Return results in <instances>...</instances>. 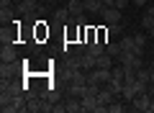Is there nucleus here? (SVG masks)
I'll return each instance as SVG.
<instances>
[{
    "instance_id": "nucleus-8",
    "label": "nucleus",
    "mask_w": 154,
    "mask_h": 113,
    "mask_svg": "<svg viewBox=\"0 0 154 113\" xmlns=\"http://www.w3.org/2000/svg\"><path fill=\"white\" fill-rule=\"evenodd\" d=\"M113 59H116V57H110L108 52H103L98 59H95V67H103V70H113Z\"/></svg>"
},
{
    "instance_id": "nucleus-9",
    "label": "nucleus",
    "mask_w": 154,
    "mask_h": 113,
    "mask_svg": "<svg viewBox=\"0 0 154 113\" xmlns=\"http://www.w3.org/2000/svg\"><path fill=\"white\" fill-rule=\"evenodd\" d=\"M67 103V113H80L82 111V98H64Z\"/></svg>"
},
{
    "instance_id": "nucleus-2",
    "label": "nucleus",
    "mask_w": 154,
    "mask_h": 113,
    "mask_svg": "<svg viewBox=\"0 0 154 113\" xmlns=\"http://www.w3.org/2000/svg\"><path fill=\"white\" fill-rule=\"evenodd\" d=\"M149 103H152V95L146 93H139L131 103H128V111H149Z\"/></svg>"
},
{
    "instance_id": "nucleus-25",
    "label": "nucleus",
    "mask_w": 154,
    "mask_h": 113,
    "mask_svg": "<svg viewBox=\"0 0 154 113\" xmlns=\"http://www.w3.org/2000/svg\"><path fill=\"white\" fill-rule=\"evenodd\" d=\"M126 5H128V0H116V5H113V8H118V11H123Z\"/></svg>"
},
{
    "instance_id": "nucleus-5",
    "label": "nucleus",
    "mask_w": 154,
    "mask_h": 113,
    "mask_svg": "<svg viewBox=\"0 0 154 113\" xmlns=\"http://www.w3.org/2000/svg\"><path fill=\"white\" fill-rule=\"evenodd\" d=\"M16 75H18V64H16V62H3V67H0V77H3V80H13Z\"/></svg>"
},
{
    "instance_id": "nucleus-10",
    "label": "nucleus",
    "mask_w": 154,
    "mask_h": 113,
    "mask_svg": "<svg viewBox=\"0 0 154 113\" xmlns=\"http://www.w3.org/2000/svg\"><path fill=\"white\" fill-rule=\"evenodd\" d=\"M67 11H69L72 16H82V13H85L82 0H67Z\"/></svg>"
},
{
    "instance_id": "nucleus-18",
    "label": "nucleus",
    "mask_w": 154,
    "mask_h": 113,
    "mask_svg": "<svg viewBox=\"0 0 154 113\" xmlns=\"http://www.w3.org/2000/svg\"><path fill=\"white\" fill-rule=\"evenodd\" d=\"M134 41H136V54H141L146 46V33H134Z\"/></svg>"
},
{
    "instance_id": "nucleus-27",
    "label": "nucleus",
    "mask_w": 154,
    "mask_h": 113,
    "mask_svg": "<svg viewBox=\"0 0 154 113\" xmlns=\"http://www.w3.org/2000/svg\"><path fill=\"white\" fill-rule=\"evenodd\" d=\"M11 3L13 0H0V8H11Z\"/></svg>"
},
{
    "instance_id": "nucleus-20",
    "label": "nucleus",
    "mask_w": 154,
    "mask_h": 113,
    "mask_svg": "<svg viewBox=\"0 0 154 113\" xmlns=\"http://www.w3.org/2000/svg\"><path fill=\"white\" fill-rule=\"evenodd\" d=\"M136 80H141V82H152V70H144V67H139L136 70Z\"/></svg>"
},
{
    "instance_id": "nucleus-33",
    "label": "nucleus",
    "mask_w": 154,
    "mask_h": 113,
    "mask_svg": "<svg viewBox=\"0 0 154 113\" xmlns=\"http://www.w3.org/2000/svg\"><path fill=\"white\" fill-rule=\"evenodd\" d=\"M46 3H51V0H46Z\"/></svg>"
},
{
    "instance_id": "nucleus-26",
    "label": "nucleus",
    "mask_w": 154,
    "mask_h": 113,
    "mask_svg": "<svg viewBox=\"0 0 154 113\" xmlns=\"http://www.w3.org/2000/svg\"><path fill=\"white\" fill-rule=\"evenodd\" d=\"M131 3H134V5H139V8H144V5L149 3V0H131Z\"/></svg>"
},
{
    "instance_id": "nucleus-7",
    "label": "nucleus",
    "mask_w": 154,
    "mask_h": 113,
    "mask_svg": "<svg viewBox=\"0 0 154 113\" xmlns=\"http://www.w3.org/2000/svg\"><path fill=\"white\" fill-rule=\"evenodd\" d=\"M0 62H16V46L13 44H3V49H0Z\"/></svg>"
},
{
    "instance_id": "nucleus-12",
    "label": "nucleus",
    "mask_w": 154,
    "mask_h": 113,
    "mask_svg": "<svg viewBox=\"0 0 154 113\" xmlns=\"http://www.w3.org/2000/svg\"><path fill=\"white\" fill-rule=\"evenodd\" d=\"M82 5H85V11H88V13H100V11H103V0H82Z\"/></svg>"
},
{
    "instance_id": "nucleus-16",
    "label": "nucleus",
    "mask_w": 154,
    "mask_h": 113,
    "mask_svg": "<svg viewBox=\"0 0 154 113\" xmlns=\"http://www.w3.org/2000/svg\"><path fill=\"white\" fill-rule=\"evenodd\" d=\"M95 59H98V57H93V54H82V70L85 72H90V70H95Z\"/></svg>"
},
{
    "instance_id": "nucleus-17",
    "label": "nucleus",
    "mask_w": 154,
    "mask_h": 113,
    "mask_svg": "<svg viewBox=\"0 0 154 113\" xmlns=\"http://www.w3.org/2000/svg\"><path fill=\"white\" fill-rule=\"evenodd\" d=\"M121 49H123V52H136V41H134V36H123L121 39Z\"/></svg>"
},
{
    "instance_id": "nucleus-15",
    "label": "nucleus",
    "mask_w": 154,
    "mask_h": 113,
    "mask_svg": "<svg viewBox=\"0 0 154 113\" xmlns=\"http://www.w3.org/2000/svg\"><path fill=\"white\" fill-rule=\"evenodd\" d=\"M105 52H108L110 57H116V59H118V57H121V52H123V49H121V41H118V44H116V41H108V44H105Z\"/></svg>"
},
{
    "instance_id": "nucleus-23",
    "label": "nucleus",
    "mask_w": 154,
    "mask_h": 113,
    "mask_svg": "<svg viewBox=\"0 0 154 113\" xmlns=\"http://www.w3.org/2000/svg\"><path fill=\"white\" fill-rule=\"evenodd\" d=\"M21 8H26V11H33V8H36V0H23Z\"/></svg>"
},
{
    "instance_id": "nucleus-22",
    "label": "nucleus",
    "mask_w": 154,
    "mask_h": 113,
    "mask_svg": "<svg viewBox=\"0 0 154 113\" xmlns=\"http://www.w3.org/2000/svg\"><path fill=\"white\" fill-rule=\"evenodd\" d=\"M141 26H144V28H152V26H154V16H144V18H141Z\"/></svg>"
},
{
    "instance_id": "nucleus-29",
    "label": "nucleus",
    "mask_w": 154,
    "mask_h": 113,
    "mask_svg": "<svg viewBox=\"0 0 154 113\" xmlns=\"http://www.w3.org/2000/svg\"><path fill=\"white\" fill-rule=\"evenodd\" d=\"M149 95H152V98H154V80H152V82H149Z\"/></svg>"
},
{
    "instance_id": "nucleus-6",
    "label": "nucleus",
    "mask_w": 154,
    "mask_h": 113,
    "mask_svg": "<svg viewBox=\"0 0 154 113\" xmlns=\"http://www.w3.org/2000/svg\"><path fill=\"white\" fill-rule=\"evenodd\" d=\"M103 18H105V23H121V11L118 8H103Z\"/></svg>"
},
{
    "instance_id": "nucleus-13",
    "label": "nucleus",
    "mask_w": 154,
    "mask_h": 113,
    "mask_svg": "<svg viewBox=\"0 0 154 113\" xmlns=\"http://www.w3.org/2000/svg\"><path fill=\"white\" fill-rule=\"evenodd\" d=\"M26 111H28V113H41V111H44V100H41V98H33V100H28Z\"/></svg>"
},
{
    "instance_id": "nucleus-30",
    "label": "nucleus",
    "mask_w": 154,
    "mask_h": 113,
    "mask_svg": "<svg viewBox=\"0 0 154 113\" xmlns=\"http://www.w3.org/2000/svg\"><path fill=\"white\" fill-rule=\"evenodd\" d=\"M146 16H154V5H149V8H146Z\"/></svg>"
},
{
    "instance_id": "nucleus-3",
    "label": "nucleus",
    "mask_w": 154,
    "mask_h": 113,
    "mask_svg": "<svg viewBox=\"0 0 154 113\" xmlns=\"http://www.w3.org/2000/svg\"><path fill=\"white\" fill-rule=\"evenodd\" d=\"M26 105H28V98L26 95H16L3 111H5V113H21V111H26Z\"/></svg>"
},
{
    "instance_id": "nucleus-24",
    "label": "nucleus",
    "mask_w": 154,
    "mask_h": 113,
    "mask_svg": "<svg viewBox=\"0 0 154 113\" xmlns=\"http://www.w3.org/2000/svg\"><path fill=\"white\" fill-rule=\"evenodd\" d=\"M108 33H121V23H108Z\"/></svg>"
},
{
    "instance_id": "nucleus-32",
    "label": "nucleus",
    "mask_w": 154,
    "mask_h": 113,
    "mask_svg": "<svg viewBox=\"0 0 154 113\" xmlns=\"http://www.w3.org/2000/svg\"><path fill=\"white\" fill-rule=\"evenodd\" d=\"M149 36H152V39H154V26H152V28H149Z\"/></svg>"
},
{
    "instance_id": "nucleus-28",
    "label": "nucleus",
    "mask_w": 154,
    "mask_h": 113,
    "mask_svg": "<svg viewBox=\"0 0 154 113\" xmlns=\"http://www.w3.org/2000/svg\"><path fill=\"white\" fill-rule=\"evenodd\" d=\"M103 5H105V8H113V5H116V0H103Z\"/></svg>"
},
{
    "instance_id": "nucleus-19",
    "label": "nucleus",
    "mask_w": 154,
    "mask_h": 113,
    "mask_svg": "<svg viewBox=\"0 0 154 113\" xmlns=\"http://www.w3.org/2000/svg\"><path fill=\"white\" fill-rule=\"evenodd\" d=\"M123 111H128V103H118V100H113L108 105V113H123Z\"/></svg>"
},
{
    "instance_id": "nucleus-31",
    "label": "nucleus",
    "mask_w": 154,
    "mask_h": 113,
    "mask_svg": "<svg viewBox=\"0 0 154 113\" xmlns=\"http://www.w3.org/2000/svg\"><path fill=\"white\" fill-rule=\"evenodd\" d=\"M149 113H154V98H152V103H149Z\"/></svg>"
},
{
    "instance_id": "nucleus-11",
    "label": "nucleus",
    "mask_w": 154,
    "mask_h": 113,
    "mask_svg": "<svg viewBox=\"0 0 154 113\" xmlns=\"http://www.w3.org/2000/svg\"><path fill=\"white\" fill-rule=\"evenodd\" d=\"M82 111L98 113V95H85V98H82Z\"/></svg>"
},
{
    "instance_id": "nucleus-1",
    "label": "nucleus",
    "mask_w": 154,
    "mask_h": 113,
    "mask_svg": "<svg viewBox=\"0 0 154 113\" xmlns=\"http://www.w3.org/2000/svg\"><path fill=\"white\" fill-rule=\"evenodd\" d=\"M118 62H121L123 67H128V70H139V67H144L141 64V54H136V52H121Z\"/></svg>"
},
{
    "instance_id": "nucleus-14",
    "label": "nucleus",
    "mask_w": 154,
    "mask_h": 113,
    "mask_svg": "<svg viewBox=\"0 0 154 113\" xmlns=\"http://www.w3.org/2000/svg\"><path fill=\"white\" fill-rule=\"evenodd\" d=\"M105 87H108V90L113 93L116 98H118V95H121V93H123V80H113V77H110V82H108V85H105Z\"/></svg>"
},
{
    "instance_id": "nucleus-4",
    "label": "nucleus",
    "mask_w": 154,
    "mask_h": 113,
    "mask_svg": "<svg viewBox=\"0 0 154 113\" xmlns=\"http://www.w3.org/2000/svg\"><path fill=\"white\" fill-rule=\"evenodd\" d=\"M0 93H5V95L16 98V95H26V90H23L21 85H16L13 80H3V85H0Z\"/></svg>"
},
{
    "instance_id": "nucleus-21",
    "label": "nucleus",
    "mask_w": 154,
    "mask_h": 113,
    "mask_svg": "<svg viewBox=\"0 0 154 113\" xmlns=\"http://www.w3.org/2000/svg\"><path fill=\"white\" fill-rule=\"evenodd\" d=\"M69 18H72V13L67 11V8L64 11H57V21H69Z\"/></svg>"
}]
</instances>
